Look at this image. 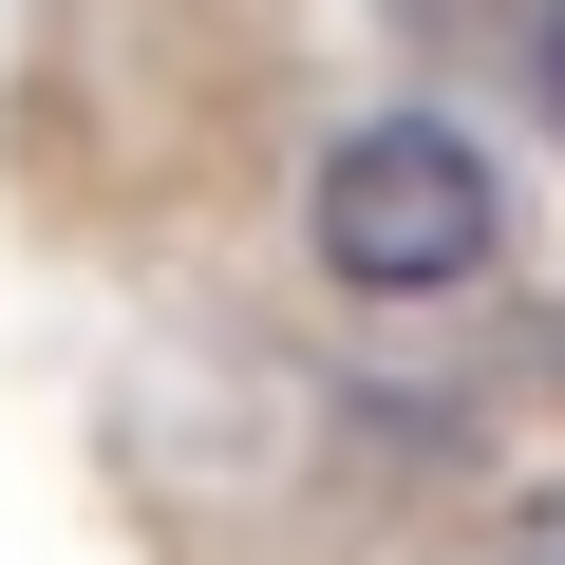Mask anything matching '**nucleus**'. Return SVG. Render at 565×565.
<instances>
[{
  "label": "nucleus",
  "instance_id": "nucleus-1",
  "mask_svg": "<svg viewBox=\"0 0 565 565\" xmlns=\"http://www.w3.org/2000/svg\"><path fill=\"white\" fill-rule=\"evenodd\" d=\"M509 245V189L452 114H359L321 151V264L359 282V302H452V282Z\"/></svg>",
  "mask_w": 565,
  "mask_h": 565
}]
</instances>
